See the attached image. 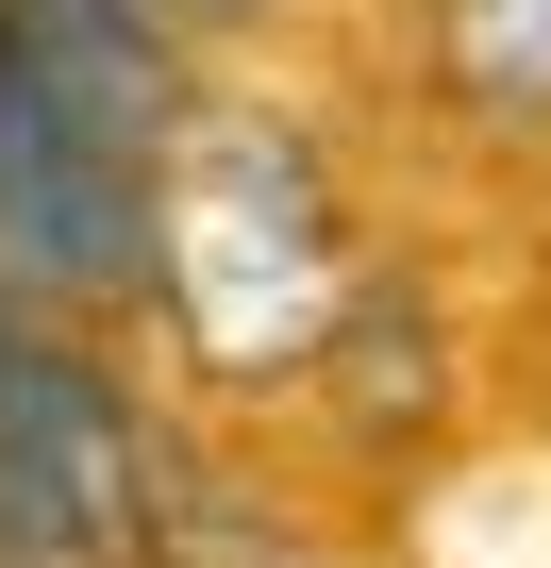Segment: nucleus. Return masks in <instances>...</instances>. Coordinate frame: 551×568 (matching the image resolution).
Returning <instances> with one entry per match:
<instances>
[{
  "instance_id": "obj_1",
  "label": "nucleus",
  "mask_w": 551,
  "mask_h": 568,
  "mask_svg": "<svg viewBox=\"0 0 551 568\" xmlns=\"http://www.w3.org/2000/svg\"><path fill=\"white\" fill-rule=\"evenodd\" d=\"M151 284L217 385H302L351 318V217L285 118H201L151 168Z\"/></svg>"
},
{
  "instance_id": "obj_2",
  "label": "nucleus",
  "mask_w": 551,
  "mask_h": 568,
  "mask_svg": "<svg viewBox=\"0 0 551 568\" xmlns=\"http://www.w3.org/2000/svg\"><path fill=\"white\" fill-rule=\"evenodd\" d=\"M151 168L167 151H134L0 0V251L34 284H151Z\"/></svg>"
},
{
  "instance_id": "obj_3",
  "label": "nucleus",
  "mask_w": 551,
  "mask_h": 568,
  "mask_svg": "<svg viewBox=\"0 0 551 568\" xmlns=\"http://www.w3.org/2000/svg\"><path fill=\"white\" fill-rule=\"evenodd\" d=\"M0 568H151V485L84 352L0 318Z\"/></svg>"
},
{
  "instance_id": "obj_4",
  "label": "nucleus",
  "mask_w": 551,
  "mask_h": 568,
  "mask_svg": "<svg viewBox=\"0 0 551 568\" xmlns=\"http://www.w3.org/2000/svg\"><path fill=\"white\" fill-rule=\"evenodd\" d=\"M435 68L468 118H551V0H435Z\"/></svg>"
},
{
  "instance_id": "obj_5",
  "label": "nucleus",
  "mask_w": 551,
  "mask_h": 568,
  "mask_svg": "<svg viewBox=\"0 0 551 568\" xmlns=\"http://www.w3.org/2000/svg\"><path fill=\"white\" fill-rule=\"evenodd\" d=\"M167 18H251V0H167Z\"/></svg>"
}]
</instances>
